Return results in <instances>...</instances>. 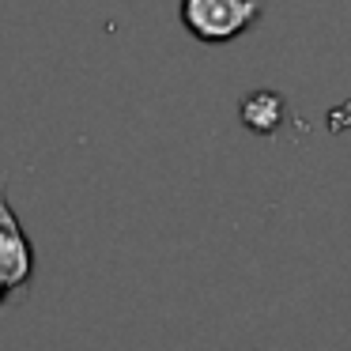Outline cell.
Here are the masks:
<instances>
[{"instance_id": "cell-2", "label": "cell", "mask_w": 351, "mask_h": 351, "mask_svg": "<svg viewBox=\"0 0 351 351\" xmlns=\"http://www.w3.org/2000/svg\"><path fill=\"white\" fill-rule=\"evenodd\" d=\"M34 268V250L27 242L23 227H19L16 212L8 204V193H4V174H0V283L8 291L23 287L31 280Z\"/></svg>"}, {"instance_id": "cell-1", "label": "cell", "mask_w": 351, "mask_h": 351, "mask_svg": "<svg viewBox=\"0 0 351 351\" xmlns=\"http://www.w3.org/2000/svg\"><path fill=\"white\" fill-rule=\"evenodd\" d=\"M261 12H265L261 0H182L178 4L185 31L197 42H208V46L242 38L261 19Z\"/></svg>"}, {"instance_id": "cell-3", "label": "cell", "mask_w": 351, "mask_h": 351, "mask_svg": "<svg viewBox=\"0 0 351 351\" xmlns=\"http://www.w3.org/2000/svg\"><path fill=\"white\" fill-rule=\"evenodd\" d=\"M242 121L253 132H276L283 121V99L276 91H253L242 102Z\"/></svg>"}, {"instance_id": "cell-4", "label": "cell", "mask_w": 351, "mask_h": 351, "mask_svg": "<svg viewBox=\"0 0 351 351\" xmlns=\"http://www.w3.org/2000/svg\"><path fill=\"white\" fill-rule=\"evenodd\" d=\"M4 291H8V287H4V283H0V298H4Z\"/></svg>"}]
</instances>
